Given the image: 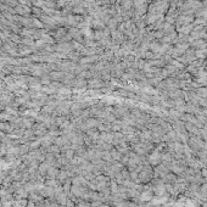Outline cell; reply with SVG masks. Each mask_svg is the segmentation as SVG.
<instances>
[{
	"instance_id": "cell-4",
	"label": "cell",
	"mask_w": 207,
	"mask_h": 207,
	"mask_svg": "<svg viewBox=\"0 0 207 207\" xmlns=\"http://www.w3.org/2000/svg\"><path fill=\"white\" fill-rule=\"evenodd\" d=\"M23 44H26V45H28V46H29V45H32L33 43H32V42H31V40L27 38V39H23Z\"/></svg>"
},
{
	"instance_id": "cell-3",
	"label": "cell",
	"mask_w": 207,
	"mask_h": 207,
	"mask_svg": "<svg viewBox=\"0 0 207 207\" xmlns=\"http://www.w3.org/2000/svg\"><path fill=\"white\" fill-rule=\"evenodd\" d=\"M33 26H35V27H42L43 25L39 22V21H37V20H33Z\"/></svg>"
},
{
	"instance_id": "cell-5",
	"label": "cell",
	"mask_w": 207,
	"mask_h": 207,
	"mask_svg": "<svg viewBox=\"0 0 207 207\" xmlns=\"http://www.w3.org/2000/svg\"><path fill=\"white\" fill-rule=\"evenodd\" d=\"M0 45H1V40H0Z\"/></svg>"
},
{
	"instance_id": "cell-2",
	"label": "cell",
	"mask_w": 207,
	"mask_h": 207,
	"mask_svg": "<svg viewBox=\"0 0 207 207\" xmlns=\"http://www.w3.org/2000/svg\"><path fill=\"white\" fill-rule=\"evenodd\" d=\"M32 11H33V13H34V15H37V16H40V15H42V10H40V9H38V7H33V9H32Z\"/></svg>"
},
{
	"instance_id": "cell-1",
	"label": "cell",
	"mask_w": 207,
	"mask_h": 207,
	"mask_svg": "<svg viewBox=\"0 0 207 207\" xmlns=\"http://www.w3.org/2000/svg\"><path fill=\"white\" fill-rule=\"evenodd\" d=\"M44 5L48 6V7H50V9H52V7L56 6V3L54 1V0H44Z\"/></svg>"
}]
</instances>
